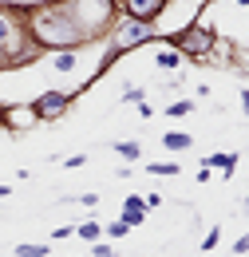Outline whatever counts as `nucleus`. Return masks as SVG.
<instances>
[{"instance_id": "obj_1", "label": "nucleus", "mask_w": 249, "mask_h": 257, "mask_svg": "<svg viewBox=\"0 0 249 257\" xmlns=\"http://www.w3.org/2000/svg\"><path fill=\"white\" fill-rule=\"evenodd\" d=\"M28 16V32L44 52H79L91 40L79 32V24L71 20V12L63 8V0H36L24 8Z\"/></svg>"}, {"instance_id": "obj_2", "label": "nucleus", "mask_w": 249, "mask_h": 257, "mask_svg": "<svg viewBox=\"0 0 249 257\" xmlns=\"http://www.w3.org/2000/svg\"><path fill=\"white\" fill-rule=\"evenodd\" d=\"M40 56H44V48L32 40L24 8L0 4V71H20V67L36 64Z\"/></svg>"}, {"instance_id": "obj_3", "label": "nucleus", "mask_w": 249, "mask_h": 257, "mask_svg": "<svg viewBox=\"0 0 249 257\" xmlns=\"http://www.w3.org/2000/svg\"><path fill=\"white\" fill-rule=\"evenodd\" d=\"M63 8L71 12V20L79 24V32L87 40H107L111 24L119 20L115 0H63Z\"/></svg>"}, {"instance_id": "obj_4", "label": "nucleus", "mask_w": 249, "mask_h": 257, "mask_svg": "<svg viewBox=\"0 0 249 257\" xmlns=\"http://www.w3.org/2000/svg\"><path fill=\"white\" fill-rule=\"evenodd\" d=\"M206 4H210V0H166L162 12H158V20H155L158 44L170 40V36H178V32H186V28H194V24L202 20Z\"/></svg>"}, {"instance_id": "obj_5", "label": "nucleus", "mask_w": 249, "mask_h": 257, "mask_svg": "<svg viewBox=\"0 0 249 257\" xmlns=\"http://www.w3.org/2000/svg\"><path fill=\"white\" fill-rule=\"evenodd\" d=\"M166 48H174L182 60H214L218 56V32L210 28V24H194V28H186V32L170 36V40H162Z\"/></svg>"}, {"instance_id": "obj_6", "label": "nucleus", "mask_w": 249, "mask_h": 257, "mask_svg": "<svg viewBox=\"0 0 249 257\" xmlns=\"http://www.w3.org/2000/svg\"><path fill=\"white\" fill-rule=\"evenodd\" d=\"M71 91H60V87H52V91H40L36 99H28L32 103V115L40 119V123H56V119H63L67 111H71Z\"/></svg>"}, {"instance_id": "obj_7", "label": "nucleus", "mask_w": 249, "mask_h": 257, "mask_svg": "<svg viewBox=\"0 0 249 257\" xmlns=\"http://www.w3.org/2000/svg\"><path fill=\"white\" fill-rule=\"evenodd\" d=\"M162 4L166 0H115V12L127 16V20H139V24H155Z\"/></svg>"}, {"instance_id": "obj_8", "label": "nucleus", "mask_w": 249, "mask_h": 257, "mask_svg": "<svg viewBox=\"0 0 249 257\" xmlns=\"http://www.w3.org/2000/svg\"><path fill=\"white\" fill-rule=\"evenodd\" d=\"M206 170H221V178H233V170H237V151H214V155H206L202 159Z\"/></svg>"}, {"instance_id": "obj_9", "label": "nucleus", "mask_w": 249, "mask_h": 257, "mask_svg": "<svg viewBox=\"0 0 249 257\" xmlns=\"http://www.w3.org/2000/svg\"><path fill=\"white\" fill-rule=\"evenodd\" d=\"M131 229L135 225H143V218H147V198H139V194H127L123 198V214H119Z\"/></svg>"}, {"instance_id": "obj_10", "label": "nucleus", "mask_w": 249, "mask_h": 257, "mask_svg": "<svg viewBox=\"0 0 249 257\" xmlns=\"http://www.w3.org/2000/svg\"><path fill=\"white\" fill-rule=\"evenodd\" d=\"M83 52V48H79ZM79 52H52V71L56 75H71L79 67Z\"/></svg>"}, {"instance_id": "obj_11", "label": "nucleus", "mask_w": 249, "mask_h": 257, "mask_svg": "<svg viewBox=\"0 0 249 257\" xmlns=\"http://www.w3.org/2000/svg\"><path fill=\"white\" fill-rule=\"evenodd\" d=\"M162 147L174 151V155H182V151L194 147V135H190V131H166V135H162Z\"/></svg>"}, {"instance_id": "obj_12", "label": "nucleus", "mask_w": 249, "mask_h": 257, "mask_svg": "<svg viewBox=\"0 0 249 257\" xmlns=\"http://www.w3.org/2000/svg\"><path fill=\"white\" fill-rule=\"evenodd\" d=\"M155 67H158V71H178V67H182V56H178L174 48L158 44V52H155Z\"/></svg>"}, {"instance_id": "obj_13", "label": "nucleus", "mask_w": 249, "mask_h": 257, "mask_svg": "<svg viewBox=\"0 0 249 257\" xmlns=\"http://www.w3.org/2000/svg\"><path fill=\"white\" fill-rule=\"evenodd\" d=\"M115 155H119L123 162H139L143 159V147H139L135 139H119V143H115Z\"/></svg>"}, {"instance_id": "obj_14", "label": "nucleus", "mask_w": 249, "mask_h": 257, "mask_svg": "<svg viewBox=\"0 0 249 257\" xmlns=\"http://www.w3.org/2000/svg\"><path fill=\"white\" fill-rule=\"evenodd\" d=\"M48 253H52L48 241H24V245H16V257H48Z\"/></svg>"}, {"instance_id": "obj_15", "label": "nucleus", "mask_w": 249, "mask_h": 257, "mask_svg": "<svg viewBox=\"0 0 249 257\" xmlns=\"http://www.w3.org/2000/svg\"><path fill=\"white\" fill-rule=\"evenodd\" d=\"M147 174H155V178H174V174H182V166H178V162H147Z\"/></svg>"}, {"instance_id": "obj_16", "label": "nucleus", "mask_w": 249, "mask_h": 257, "mask_svg": "<svg viewBox=\"0 0 249 257\" xmlns=\"http://www.w3.org/2000/svg\"><path fill=\"white\" fill-rule=\"evenodd\" d=\"M75 237H83V241H91V245H95V241L103 237V225H99V222H79V225H75Z\"/></svg>"}, {"instance_id": "obj_17", "label": "nucleus", "mask_w": 249, "mask_h": 257, "mask_svg": "<svg viewBox=\"0 0 249 257\" xmlns=\"http://www.w3.org/2000/svg\"><path fill=\"white\" fill-rule=\"evenodd\" d=\"M190 111H194V99H174V103H166V115H170V119H182Z\"/></svg>"}, {"instance_id": "obj_18", "label": "nucleus", "mask_w": 249, "mask_h": 257, "mask_svg": "<svg viewBox=\"0 0 249 257\" xmlns=\"http://www.w3.org/2000/svg\"><path fill=\"white\" fill-rule=\"evenodd\" d=\"M218 241H221V225H210V229H206V237H202V249H214Z\"/></svg>"}, {"instance_id": "obj_19", "label": "nucleus", "mask_w": 249, "mask_h": 257, "mask_svg": "<svg viewBox=\"0 0 249 257\" xmlns=\"http://www.w3.org/2000/svg\"><path fill=\"white\" fill-rule=\"evenodd\" d=\"M123 99H127V103H135V107H139V103H147L143 87H135V83H131V87H123Z\"/></svg>"}, {"instance_id": "obj_20", "label": "nucleus", "mask_w": 249, "mask_h": 257, "mask_svg": "<svg viewBox=\"0 0 249 257\" xmlns=\"http://www.w3.org/2000/svg\"><path fill=\"white\" fill-rule=\"evenodd\" d=\"M60 162H63V170H79V166H87V155H67Z\"/></svg>"}, {"instance_id": "obj_21", "label": "nucleus", "mask_w": 249, "mask_h": 257, "mask_svg": "<svg viewBox=\"0 0 249 257\" xmlns=\"http://www.w3.org/2000/svg\"><path fill=\"white\" fill-rule=\"evenodd\" d=\"M127 233H131V225H127L123 218H119V222H111V225H107V237H127Z\"/></svg>"}, {"instance_id": "obj_22", "label": "nucleus", "mask_w": 249, "mask_h": 257, "mask_svg": "<svg viewBox=\"0 0 249 257\" xmlns=\"http://www.w3.org/2000/svg\"><path fill=\"white\" fill-rule=\"evenodd\" d=\"M87 257H119V253H115V249H111L107 241H95V245H91V253H87Z\"/></svg>"}, {"instance_id": "obj_23", "label": "nucleus", "mask_w": 249, "mask_h": 257, "mask_svg": "<svg viewBox=\"0 0 249 257\" xmlns=\"http://www.w3.org/2000/svg\"><path fill=\"white\" fill-rule=\"evenodd\" d=\"M52 237H56V241H67V237H75V225H56V229H52Z\"/></svg>"}, {"instance_id": "obj_24", "label": "nucleus", "mask_w": 249, "mask_h": 257, "mask_svg": "<svg viewBox=\"0 0 249 257\" xmlns=\"http://www.w3.org/2000/svg\"><path fill=\"white\" fill-rule=\"evenodd\" d=\"M233 253H237V257H245V253H249V233H241V237L233 241Z\"/></svg>"}, {"instance_id": "obj_25", "label": "nucleus", "mask_w": 249, "mask_h": 257, "mask_svg": "<svg viewBox=\"0 0 249 257\" xmlns=\"http://www.w3.org/2000/svg\"><path fill=\"white\" fill-rule=\"evenodd\" d=\"M75 202H79V206H87V210H95V206H99V194H79Z\"/></svg>"}, {"instance_id": "obj_26", "label": "nucleus", "mask_w": 249, "mask_h": 257, "mask_svg": "<svg viewBox=\"0 0 249 257\" xmlns=\"http://www.w3.org/2000/svg\"><path fill=\"white\" fill-rule=\"evenodd\" d=\"M241 115L249 119V87H241Z\"/></svg>"}, {"instance_id": "obj_27", "label": "nucleus", "mask_w": 249, "mask_h": 257, "mask_svg": "<svg viewBox=\"0 0 249 257\" xmlns=\"http://www.w3.org/2000/svg\"><path fill=\"white\" fill-rule=\"evenodd\" d=\"M8 194H12V190H8V186H4V182H0V198H8Z\"/></svg>"}, {"instance_id": "obj_28", "label": "nucleus", "mask_w": 249, "mask_h": 257, "mask_svg": "<svg viewBox=\"0 0 249 257\" xmlns=\"http://www.w3.org/2000/svg\"><path fill=\"white\" fill-rule=\"evenodd\" d=\"M233 4H237V8H249V0H233Z\"/></svg>"}, {"instance_id": "obj_29", "label": "nucleus", "mask_w": 249, "mask_h": 257, "mask_svg": "<svg viewBox=\"0 0 249 257\" xmlns=\"http://www.w3.org/2000/svg\"><path fill=\"white\" fill-rule=\"evenodd\" d=\"M241 210H249V194H245V198H241Z\"/></svg>"}]
</instances>
